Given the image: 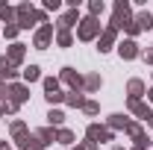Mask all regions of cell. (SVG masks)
Listing matches in <instances>:
<instances>
[{"instance_id":"obj_19","label":"cell","mask_w":153,"mask_h":150,"mask_svg":"<svg viewBox=\"0 0 153 150\" xmlns=\"http://www.w3.org/2000/svg\"><path fill=\"white\" fill-rule=\"evenodd\" d=\"M85 88H88V91H94V88H100V76H85Z\"/></svg>"},{"instance_id":"obj_27","label":"cell","mask_w":153,"mask_h":150,"mask_svg":"<svg viewBox=\"0 0 153 150\" xmlns=\"http://www.w3.org/2000/svg\"><path fill=\"white\" fill-rule=\"evenodd\" d=\"M18 36V27H6V38H15Z\"/></svg>"},{"instance_id":"obj_4","label":"cell","mask_w":153,"mask_h":150,"mask_svg":"<svg viewBox=\"0 0 153 150\" xmlns=\"http://www.w3.org/2000/svg\"><path fill=\"white\" fill-rule=\"evenodd\" d=\"M6 94H9V103H15V106H21V103L30 97V91H27L24 85H12V88H9Z\"/></svg>"},{"instance_id":"obj_22","label":"cell","mask_w":153,"mask_h":150,"mask_svg":"<svg viewBox=\"0 0 153 150\" xmlns=\"http://www.w3.org/2000/svg\"><path fill=\"white\" fill-rule=\"evenodd\" d=\"M59 44H62V47H68V44H71V36H68V30H59Z\"/></svg>"},{"instance_id":"obj_3","label":"cell","mask_w":153,"mask_h":150,"mask_svg":"<svg viewBox=\"0 0 153 150\" xmlns=\"http://www.w3.org/2000/svg\"><path fill=\"white\" fill-rule=\"evenodd\" d=\"M50 38H53V27H50V24H44V27L36 33V47H38V50H44Z\"/></svg>"},{"instance_id":"obj_17","label":"cell","mask_w":153,"mask_h":150,"mask_svg":"<svg viewBox=\"0 0 153 150\" xmlns=\"http://www.w3.org/2000/svg\"><path fill=\"white\" fill-rule=\"evenodd\" d=\"M56 138L62 141V144H71V141H74V132H71V130H59Z\"/></svg>"},{"instance_id":"obj_2","label":"cell","mask_w":153,"mask_h":150,"mask_svg":"<svg viewBox=\"0 0 153 150\" xmlns=\"http://www.w3.org/2000/svg\"><path fill=\"white\" fill-rule=\"evenodd\" d=\"M97 33H100V24H97V18H85L82 24H79V38H82V41L94 38Z\"/></svg>"},{"instance_id":"obj_24","label":"cell","mask_w":153,"mask_h":150,"mask_svg":"<svg viewBox=\"0 0 153 150\" xmlns=\"http://www.w3.org/2000/svg\"><path fill=\"white\" fill-rule=\"evenodd\" d=\"M100 12H103V3H100V0H94V3H91V18H94V15H100Z\"/></svg>"},{"instance_id":"obj_9","label":"cell","mask_w":153,"mask_h":150,"mask_svg":"<svg viewBox=\"0 0 153 150\" xmlns=\"http://www.w3.org/2000/svg\"><path fill=\"white\" fill-rule=\"evenodd\" d=\"M21 59H24V44H12V50H9V65H18Z\"/></svg>"},{"instance_id":"obj_5","label":"cell","mask_w":153,"mask_h":150,"mask_svg":"<svg viewBox=\"0 0 153 150\" xmlns=\"http://www.w3.org/2000/svg\"><path fill=\"white\" fill-rule=\"evenodd\" d=\"M118 50H121V56H124V59H135V56H138V44H135L133 38H130V41H124Z\"/></svg>"},{"instance_id":"obj_23","label":"cell","mask_w":153,"mask_h":150,"mask_svg":"<svg viewBox=\"0 0 153 150\" xmlns=\"http://www.w3.org/2000/svg\"><path fill=\"white\" fill-rule=\"evenodd\" d=\"M0 18H3V21L12 18V9H9V6H3V3H0Z\"/></svg>"},{"instance_id":"obj_18","label":"cell","mask_w":153,"mask_h":150,"mask_svg":"<svg viewBox=\"0 0 153 150\" xmlns=\"http://www.w3.org/2000/svg\"><path fill=\"white\" fill-rule=\"evenodd\" d=\"M76 21V12H68V15H65V18L59 21V30H68V27H71V24H74Z\"/></svg>"},{"instance_id":"obj_31","label":"cell","mask_w":153,"mask_h":150,"mask_svg":"<svg viewBox=\"0 0 153 150\" xmlns=\"http://www.w3.org/2000/svg\"><path fill=\"white\" fill-rule=\"evenodd\" d=\"M115 150H121V147H115Z\"/></svg>"},{"instance_id":"obj_16","label":"cell","mask_w":153,"mask_h":150,"mask_svg":"<svg viewBox=\"0 0 153 150\" xmlns=\"http://www.w3.org/2000/svg\"><path fill=\"white\" fill-rule=\"evenodd\" d=\"M109 124H112V127H124V130L130 127V121H127L124 115H112V118H109Z\"/></svg>"},{"instance_id":"obj_14","label":"cell","mask_w":153,"mask_h":150,"mask_svg":"<svg viewBox=\"0 0 153 150\" xmlns=\"http://www.w3.org/2000/svg\"><path fill=\"white\" fill-rule=\"evenodd\" d=\"M38 76H41V74H38V65H30V68H24V79H27V82H36Z\"/></svg>"},{"instance_id":"obj_30","label":"cell","mask_w":153,"mask_h":150,"mask_svg":"<svg viewBox=\"0 0 153 150\" xmlns=\"http://www.w3.org/2000/svg\"><path fill=\"white\" fill-rule=\"evenodd\" d=\"M150 100H153V91H150Z\"/></svg>"},{"instance_id":"obj_12","label":"cell","mask_w":153,"mask_h":150,"mask_svg":"<svg viewBox=\"0 0 153 150\" xmlns=\"http://www.w3.org/2000/svg\"><path fill=\"white\" fill-rule=\"evenodd\" d=\"M130 106H133V112L138 115V118H147V121H153V115H150V109H147V106H144V103H138V100H133V103H130Z\"/></svg>"},{"instance_id":"obj_15","label":"cell","mask_w":153,"mask_h":150,"mask_svg":"<svg viewBox=\"0 0 153 150\" xmlns=\"http://www.w3.org/2000/svg\"><path fill=\"white\" fill-rule=\"evenodd\" d=\"M68 103H71V106H85V97H82L79 91H71L68 94Z\"/></svg>"},{"instance_id":"obj_1","label":"cell","mask_w":153,"mask_h":150,"mask_svg":"<svg viewBox=\"0 0 153 150\" xmlns=\"http://www.w3.org/2000/svg\"><path fill=\"white\" fill-rule=\"evenodd\" d=\"M30 21H44V12H36L33 6H18V27H30Z\"/></svg>"},{"instance_id":"obj_6","label":"cell","mask_w":153,"mask_h":150,"mask_svg":"<svg viewBox=\"0 0 153 150\" xmlns=\"http://www.w3.org/2000/svg\"><path fill=\"white\" fill-rule=\"evenodd\" d=\"M127 91H130V103H133V100H138V97L144 94V82H141V79H130Z\"/></svg>"},{"instance_id":"obj_32","label":"cell","mask_w":153,"mask_h":150,"mask_svg":"<svg viewBox=\"0 0 153 150\" xmlns=\"http://www.w3.org/2000/svg\"><path fill=\"white\" fill-rule=\"evenodd\" d=\"M150 124H153V121H150Z\"/></svg>"},{"instance_id":"obj_29","label":"cell","mask_w":153,"mask_h":150,"mask_svg":"<svg viewBox=\"0 0 153 150\" xmlns=\"http://www.w3.org/2000/svg\"><path fill=\"white\" fill-rule=\"evenodd\" d=\"M135 150H144V147H135Z\"/></svg>"},{"instance_id":"obj_20","label":"cell","mask_w":153,"mask_h":150,"mask_svg":"<svg viewBox=\"0 0 153 150\" xmlns=\"http://www.w3.org/2000/svg\"><path fill=\"white\" fill-rule=\"evenodd\" d=\"M47 121H50V124H62V121H65V115L59 112V109H50V115H47Z\"/></svg>"},{"instance_id":"obj_7","label":"cell","mask_w":153,"mask_h":150,"mask_svg":"<svg viewBox=\"0 0 153 150\" xmlns=\"http://www.w3.org/2000/svg\"><path fill=\"white\" fill-rule=\"evenodd\" d=\"M88 138H91V141H100V138H103V141H109V138H112V132H109V130H100L97 124H91V127H88Z\"/></svg>"},{"instance_id":"obj_25","label":"cell","mask_w":153,"mask_h":150,"mask_svg":"<svg viewBox=\"0 0 153 150\" xmlns=\"http://www.w3.org/2000/svg\"><path fill=\"white\" fill-rule=\"evenodd\" d=\"M88 115H97V103H91V100H85V106H82Z\"/></svg>"},{"instance_id":"obj_13","label":"cell","mask_w":153,"mask_h":150,"mask_svg":"<svg viewBox=\"0 0 153 150\" xmlns=\"http://www.w3.org/2000/svg\"><path fill=\"white\" fill-rule=\"evenodd\" d=\"M41 144H50V141H56V132L53 130H38V135H36Z\"/></svg>"},{"instance_id":"obj_26","label":"cell","mask_w":153,"mask_h":150,"mask_svg":"<svg viewBox=\"0 0 153 150\" xmlns=\"http://www.w3.org/2000/svg\"><path fill=\"white\" fill-rule=\"evenodd\" d=\"M9 68H12V65H9V59L0 56V74H3V71H9Z\"/></svg>"},{"instance_id":"obj_10","label":"cell","mask_w":153,"mask_h":150,"mask_svg":"<svg viewBox=\"0 0 153 150\" xmlns=\"http://www.w3.org/2000/svg\"><path fill=\"white\" fill-rule=\"evenodd\" d=\"M62 79H65V82H71V85H74V91L79 88V76L74 74V68H62Z\"/></svg>"},{"instance_id":"obj_8","label":"cell","mask_w":153,"mask_h":150,"mask_svg":"<svg viewBox=\"0 0 153 150\" xmlns=\"http://www.w3.org/2000/svg\"><path fill=\"white\" fill-rule=\"evenodd\" d=\"M112 41H115V27H109V30L100 36V47H97V50H100V53H106V50L112 47Z\"/></svg>"},{"instance_id":"obj_33","label":"cell","mask_w":153,"mask_h":150,"mask_svg":"<svg viewBox=\"0 0 153 150\" xmlns=\"http://www.w3.org/2000/svg\"><path fill=\"white\" fill-rule=\"evenodd\" d=\"M79 150H82V147H79Z\"/></svg>"},{"instance_id":"obj_28","label":"cell","mask_w":153,"mask_h":150,"mask_svg":"<svg viewBox=\"0 0 153 150\" xmlns=\"http://www.w3.org/2000/svg\"><path fill=\"white\" fill-rule=\"evenodd\" d=\"M47 100H50V103H59V100H62V94L53 91V94H47Z\"/></svg>"},{"instance_id":"obj_11","label":"cell","mask_w":153,"mask_h":150,"mask_svg":"<svg viewBox=\"0 0 153 150\" xmlns=\"http://www.w3.org/2000/svg\"><path fill=\"white\" fill-rule=\"evenodd\" d=\"M133 24L138 27V30H147V27H153V15H150V12H141V15H138Z\"/></svg>"},{"instance_id":"obj_21","label":"cell","mask_w":153,"mask_h":150,"mask_svg":"<svg viewBox=\"0 0 153 150\" xmlns=\"http://www.w3.org/2000/svg\"><path fill=\"white\" fill-rule=\"evenodd\" d=\"M44 91H47V94L59 91V82H56V79H44Z\"/></svg>"}]
</instances>
